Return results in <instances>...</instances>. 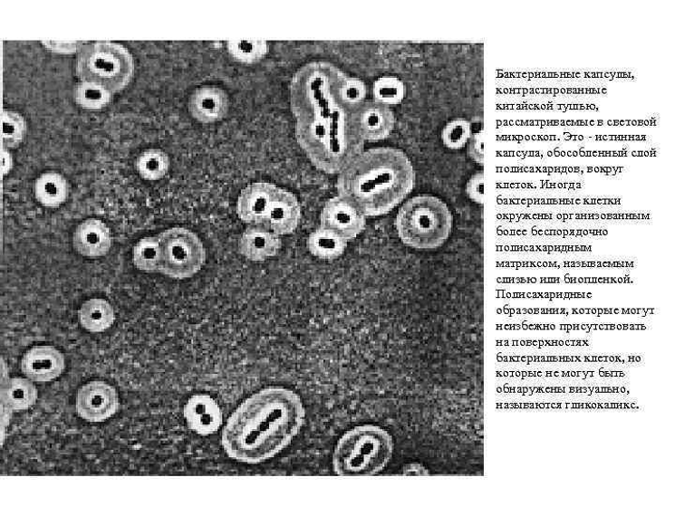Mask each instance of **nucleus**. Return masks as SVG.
I'll return each mask as SVG.
<instances>
[{"mask_svg":"<svg viewBox=\"0 0 675 506\" xmlns=\"http://www.w3.org/2000/svg\"><path fill=\"white\" fill-rule=\"evenodd\" d=\"M3 156H4L3 157V162H4L3 169H4V174L6 175L10 172V170L13 167V157L11 153L8 151V149L6 148H4Z\"/></svg>","mask_w":675,"mask_h":506,"instance_id":"nucleus-34","label":"nucleus"},{"mask_svg":"<svg viewBox=\"0 0 675 506\" xmlns=\"http://www.w3.org/2000/svg\"><path fill=\"white\" fill-rule=\"evenodd\" d=\"M472 135V124L464 119L449 121L442 130V141L445 147L457 150L464 148Z\"/></svg>","mask_w":675,"mask_h":506,"instance_id":"nucleus-29","label":"nucleus"},{"mask_svg":"<svg viewBox=\"0 0 675 506\" xmlns=\"http://www.w3.org/2000/svg\"><path fill=\"white\" fill-rule=\"evenodd\" d=\"M116 389L102 381H93L80 387L76 397V411L89 422H103L119 409Z\"/></svg>","mask_w":675,"mask_h":506,"instance_id":"nucleus-9","label":"nucleus"},{"mask_svg":"<svg viewBox=\"0 0 675 506\" xmlns=\"http://www.w3.org/2000/svg\"><path fill=\"white\" fill-rule=\"evenodd\" d=\"M348 242L341 235L322 227L313 231L308 237L309 252L321 260L333 261L341 257Z\"/></svg>","mask_w":675,"mask_h":506,"instance_id":"nucleus-21","label":"nucleus"},{"mask_svg":"<svg viewBox=\"0 0 675 506\" xmlns=\"http://www.w3.org/2000/svg\"><path fill=\"white\" fill-rule=\"evenodd\" d=\"M393 452V438L381 425H356L343 434L336 444L333 471L341 476L375 475L387 469Z\"/></svg>","mask_w":675,"mask_h":506,"instance_id":"nucleus-4","label":"nucleus"},{"mask_svg":"<svg viewBox=\"0 0 675 506\" xmlns=\"http://www.w3.org/2000/svg\"><path fill=\"white\" fill-rule=\"evenodd\" d=\"M65 368L63 354L53 346L38 345L26 351L21 360L24 377L38 383L57 379Z\"/></svg>","mask_w":675,"mask_h":506,"instance_id":"nucleus-12","label":"nucleus"},{"mask_svg":"<svg viewBox=\"0 0 675 506\" xmlns=\"http://www.w3.org/2000/svg\"><path fill=\"white\" fill-rule=\"evenodd\" d=\"M402 473L404 475H427L429 474V472L423 465L419 463H411L403 468Z\"/></svg>","mask_w":675,"mask_h":506,"instance_id":"nucleus-33","label":"nucleus"},{"mask_svg":"<svg viewBox=\"0 0 675 506\" xmlns=\"http://www.w3.org/2000/svg\"><path fill=\"white\" fill-rule=\"evenodd\" d=\"M228 54L236 62L252 65L262 62L269 52V43L263 40L231 41L227 44Z\"/></svg>","mask_w":675,"mask_h":506,"instance_id":"nucleus-25","label":"nucleus"},{"mask_svg":"<svg viewBox=\"0 0 675 506\" xmlns=\"http://www.w3.org/2000/svg\"><path fill=\"white\" fill-rule=\"evenodd\" d=\"M34 194L36 200L42 205L57 208L67 201L70 194V184L65 177L60 173H43L35 181Z\"/></svg>","mask_w":675,"mask_h":506,"instance_id":"nucleus-19","label":"nucleus"},{"mask_svg":"<svg viewBox=\"0 0 675 506\" xmlns=\"http://www.w3.org/2000/svg\"><path fill=\"white\" fill-rule=\"evenodd\" d=\"M484 140L483 128L478 127L476 130L472 128V135L468 144V155L478 165L484 163Z\"/></svg>","mask_w":675,"mask_h":506,"instance_id":"nucleus-30","label":"nucleus"},{"mask_svg":"<svg viewBox=\"0 0 675 506\" xmlns=\"http://www.w3.org/2000/svg\"><path fill=\"white\" fill-rule=\"evenodd\" d=\"M344 72L327 62H313L295 72L290 84L295 138L318 170L341 174L364 151L352 113L338 103L334 86Z\"/></svg>","mask_w":675,"mask_h":506,"instance_id":"nucleus-1","label":"nucleus"},{"mask_svg":"<svg viewBox=\"0 0 675 506\" xmlns=\"http://www.w3.org/2000/svg\"><path fill=\"white\" fill-rule=\"evenodd\" d=\"M0 395L3 412H19L28 410L35 405L38 391L30 379L16 377L5 381L3 378Z\"/></svg>","mask_w":675,"mask_h":506,"instance_id":"nucleus-18","label":"nucleus"},{"mask_svg":"<svg viewBox=\"0 0 675 506\" xmlns=\"http://www.w3.org/2000/svg\"><path fill=\"white\" fill-rule=\"evenodd\" d=\"M611 377H616V372H612Z\"/></svg>","mask_w":675,"mask_h":506,"instance_id":"nucleus-37","label":"nucleus"},{"mask_svg":"<svg viewBox=\"0 0 675 506\" xmlns=\"http://www.w3.org/2000/svg\"><path fill=\"white\" fill-rule=\"evenodd\" d=\"M560 408H562V409H565V408H566V404H562V405H560Z\"/></svg>","mask_w":675,"mask_h":506,"instance_id":"nucleus-35","label":"nucleus"},{"mask_svg":"<svg viewBox=\"0 0 675 506\" xmlns=\"http://www.w3.org/2000/svg\"><path fill=\"white\" fill-rule=\"evenodd\" d=\"M112 234L103 222L89 219L81 223L72 235V246L82 256L100 258L111 252Z\"/></svg>","mask_w":675,"mask_h":506,"instance_id":"nucleus-15","label":"nucleus"},{"mask_svg":"<svg viewBox=\"0 0 675 506\" xmlns=\"http://www.w3.org/2000/svg\"><path fill=\"white\" fill-rule=\"evenodd\" d=\"M282 248L280 235L262 225H250L241 234L238 251L242 256L254 262L265 261Z\"/></svg>","mask_w":675,"mask_h":506,"instance_id":"nucleus-16","label":"nucleus"},{"mask_svg":"<svg viewBox=\"0 0 675 506\" xmlns=\"http://www.w3.org/2000/svg\"><path fill=\"white\" fill-rule=\"evenodd\" d=\"M305 418L306 410L298 394L279 387L264 388L230 415L223 431V447L236 462H266L298 436Z\"/></svg>","mask_w":675,"mask_h":506,"instance_id":"nucleus-2","label":"nucleus"},{"mask_svg":"<svg viewBox=\"0 0 675 506\" xmlns=\"http://www.w3.org/2000/svg\"><path fill=\"white\" fill-rule=\"evenodd\" d=\"M407 91L400 80L394 76L377 79L372 85V100L386 106L400 104Z\"/></svg>","mask_w":675,"mask_h":506,"instance_id":"nucleus-27","label":"nucleus"},{"mask_svg":"<svg viewBox=\"0 0 675 506\" xmlns=\"http://www.w3.org/2000/svg\"><path fill=\"white\" fill-rule=\"evenodd\" d=\"M160 262L159 272L176 280L194 277L203 268L207 252L201 239L191 230L173 227L159 236Z\"/></svg>","mask_w":675,"mask_h":506,"instance_id":"nucleus-7","label":"nucleus"},{"mask_svg":"<svg viewBox=\"0 0 675 506\" xmlns=\"http://www.w3.org/2000/svg\"><path fill=\"white\" fill-rule=\"evenodd\" d=\"M602 377H605V372H601L600 374Z\"/></svg>","mask_w":675,"mask_h":506,"instance_id":"nucleus-38","label":"nucleus"},{"mask_svg":"<svg viewBox=\"0 0 675 506\" xmlns=\"http://www.w3.org/2000/svg\"><path fill=\"white\" fill-rule=\"evenodd\" d=\"M112 305L102 299H92L81 306L78 319L81 327L92 333H101L110 329L115 322Z\"/></svg>","mask_w":675,"mask_h":506,"instance_id":"nucleus-20","label":"nucleus"},{"mask_svg":"<svg viewBox=\"0 0 675 506\" xmlns=\"http://www.w3.org/2000/svg\"><path fill=\"white\" fill-rule=\"evenodd\" d=\"M135 168L145 180H160L169 172L170 158L164 150L149 148L138 157L137 161H135Z\"/></svg>","mask_w":675,"mask_h":506,"instance_id":"nucleus-23","label":"nucleus"},{"mask_svg":"<svg viewBox=\"0 0 675 506\" xmlns=\"http://www.w3.org/2000/svg\"><path fill=\"white\" fill-rule=\"evenodd\" d=\"M134 71L132 55L121 43L99 41L79 48L76 74L81 82L101 86L114 94L130 85Z\"/></svg>","mask_w":675,"mask_h":506,"instance_id":"nucleus-6","label":"nucleus"},{"mask_svg":"<svg viewBox=\"0 0 675 506\" xmlns=\"http://www.w3.org/2000/svg\"><path fill=\"white\" fill-rule=\"evenodd\" d=\"M4 148H16L24 140L26 123L22 115L12 110L3 112Z\"/></svg>","mask_w":675,"mask_h":506,"instance_id":"nucleus-28","label":"nucleus"},{"mask_svg":"<svg viewBox=\"0 0 675 506\" xmlns=\"http://www.w3.org/2000/svg\"><path fill=\"white\" fill-rule=\"evenodd\" d=\"M276 185L256 182L243 189L238 196L236 212L238 218L250 225L266 223L270 207L279 192Z\"/></svg>","mask_w":675,"mask_h":506,"instance_id":"nucleus-11","label":"nucleus"},{"mask_svg":"<svg viewBox=\"0 0 675 506\" xmlns=\"http://www.w3.org/2000/svg\"><path fill=\"white\" fill-rule=\"evenodd\" d=\"M468 197L475 203L483 204L484 200V175L479 172L475 174L467 186Z\"/></svg>","mask_w":675,"mask_h":506,"instance_id":"nucleus-31","label":"nucleus"},{"mask_svg":"<svg viewBox=\"0 0 675 506\" xmlns=\"http://www.w3.org/2000/svg\"><path fill=\"white\" fill-rule=\"evenodd\" d=\"M73 98L81 109L100 111L111 104L113 93L92 83L80 82L74 88Z\"/></svg>","mask_w":675,"mask_h":506,"instance_id":"nucleus-24","label":"nucleus"},{"mask_svg":"<svg viewBox=\"0 0 675 506\" xmlns=\"http://www.w3.org/2000/svg\"><path fill=\"white\" fill-rule=\"evenodd\" d=\"M395 225L405 245L417 250H434L448 241L453 219L449 208L441 199L419 196L402 205Z\"/></svg>","mask_w":675,"mask_h":506,"instance_id":"nucleus-5","label":"nucleus"},{"mask_svg":"<svg viewBox=\"0 0 675 506\" xmlns=\"http://www.w3.org/2000/svg\"><path fill=\"white\" fill-rule=\"evenodd\" d=\"M184 416L188 428L203 436L217 433L223 425L219 405L205 394H198L188 399L184 406Z\"/></svg>","mask_w":675,"mask_h":506,"instance_id":"nucleus-14","label":"nucleus"},{"mask_svg":"<svg viewBox=\"0 0 675 506\" xmlns=\"http://www.w3.org/2000/svg\"><path fill=\"white\" fill-rule=\"evenodd\" d=\"M230 99L227 92L217 86L197 89L188 102V110L198 122L211 124L222 121L228 114Z\"/></svg>","mask_w":675,"mask_h":506,"instance_id":"nucleus-13","label":"nucleus"},{"mask_svg":"<svg viewBox=\"0 0 675 506\" xmlns=\"http://www.w3.org/2000/svg\"><path fill=\"white\" fill-rule=\"evenodd\" d=\"M357 135L365 143L389 138L395 127V117L389 106L367 100L352 115Z\"/></svg>","mask_w":675,"mask_h":506,"instance_id":"nucleus-10","label":"nucleus"},{"mask_svg":"<svg viewBox=\"0 0 675 506\" xmlns=\"http://www.w3.org/2000/svg\"><path fill=\"white\" fill-rule=\"evenodd\" d=\"M132 262L139 271L157 272L159 270L160 251L158 236H147L132 249Z\"/></svg>","mask_w":675,"mask_h":506,"instance_id":"nucleus-26","label":"nucleus"},{"mask_svg":"<svg viewBox=\"0 0 675 506\" xmlns=\"http://www.w3.org/2000/svg\"><path fill=\"white\" fill-rule=\"evenodd\" d=\"M410 158L394 148L364 150L340 175L339 195L356 203L366 217L388 215L413 191Z\"/></svg>","mask_w":675,"mask_h":506,"instance_id":"nucleus-3","label":"nucleus"},{"mask_svg":"<svg viewBox=\"0 0 675 506\" xmlns=\"http://www.w3.org/2000/svg\"><path fill=\"white\" fill-rule=\"evenodd\" d=\"M366 219L364 212L356 203L339 195L323 205L320 215V227L330 230L350 242L363 232Z\"/></svg>","mask_w":675,"mask_h":506,"instance_id":"nucleus-8","label":"nucleus"},{"mask_svg":"<svg viewBox=\"0 0 675 506\" xmlns=\"http://www.w3.org/2000/svg\"><path fill=\"white\" fill-rule=\"evenodd\" d=\"M43 43L50 44L53 46L52 50L58 53H66L65 47L70 53H74L77 48V43H57V42H43Z\"/></svg>","mask_w":675,"mask_h":506,"instance_id":"nucleus-32","label":"nucleus"},{"mask_svg":"<svg viewBox=\"0 0 675 506\" xmlns=\"http://www.w3.org/2000/svg\"><path fill=\"white\" fill-rule=\"evenodd\" d=\"M368 89L364 81L343 72L334 86L338 103L350 113H354L367 100Z\"/></svg>","mask_w":675,"mask_h":506,"instance_id":"nucleus-22","label":"nucleus"},{"mask_svg":"<svg viewBox=\"0 0 675 506\" xmlns=\"http://www.w3.org/2000/svg\"><path fill=\"white\" fill-rule=\"evenodd\" d=\"M301 219L302 207L298 198L280 188L268 212L266 224L269 229L278 235L290 234L298 228Z\"/></svg>","mask_w":675,"mask_h":506,"instance_id":"nucleus-17","label":"nucleus"},{"mask_svg":"<svg viewBox=\"0 0 675 506\" xmlns=\"http://www.w3.org/2000/svg\"><path fill=\"white\" fill-rule=\"evenodd\" d=\"M535 376H537V377H543V374H542V372H538V374L535 375Z\"/></svg>","mask_w":675,"mask_h":506,"instance_id":"nucleus-36","label":"nucleus"}]
</instances>
